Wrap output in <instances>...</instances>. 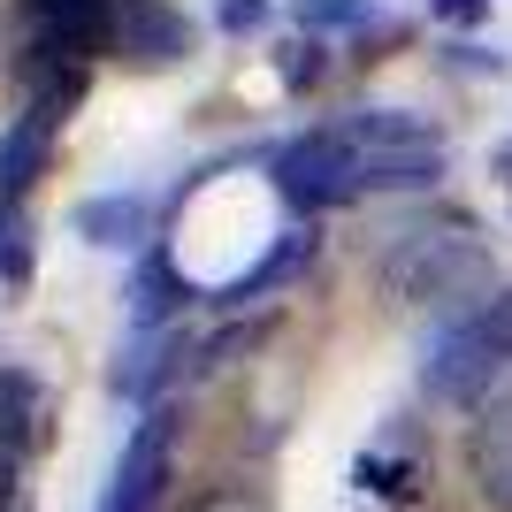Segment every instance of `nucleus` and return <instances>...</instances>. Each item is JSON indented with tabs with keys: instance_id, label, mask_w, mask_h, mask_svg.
Wrapping results in <instances>:
<instances>
[{
	"instance_id": "obj_8",
	"label": "nucleus",
	"mask_w": 512,
	"mask_h": 512,
	"mask_svg": "<svg viewBox=\"0 0 512 512\" xmlns=\"http://www.w3.org/2000/svg\"><path fill=\"white\" fill-rule=\"evenodd\" d=\"M299 23L306 31H375L383 8L375 0H299Z\"/></svg>"
},
{
	"instance_id": "obj_7",
	"label": "nucleus",
	"mask_w": 512,
	"mask_h": 512,
	"mask_svg": "<svg viewBox=\"0 0 512 512\" xmlns=\"http://www.w3.org/2000/svg\"><path fill=\"white\" fill-rule=\"evenodd\" d=\"M360 490H367V497H413V490H421V459L367 451V459H360Z\"/></svg>"
},
{
	"instance_id": "obj_6",
	"label": "nucleus",
	"mask_w": 512,
	"mask_h": 512,
	"mask_svg": "<svg viewBox=\"0 0 512 512\" xmlns=\"http://www.w3.org/2000/svg\"><path fill=\"white\" fill-rule=\"evenodd\" d=\"M436 176H444V146H436V138L367 153V192H428Z\"/></svg>"
},
{
	"instance_id": "obj_14",
	"label": "nucleus",
	"mask_w": 512,
	"mask_h": 512,
	"mask_svg": "<svg viewBox=\"0 0 512 512\" xmlns=\"http://www.w3.org/2000/svg\"><path fill=\"white\" fill-rule=\"evenodd\" d=\"M490 169H497V176H505V184H512V138H505V146L490 153Z\"/></svg>"
},
{
	"instance_id": "obj_11",
	"label": "nucleus",
	"mask_w": 512,
	"mask_h": 512,
	"mask_svg": "<svg viewBox=\"0 0 512 512\" xmlns=\"http://www.w3.org/2000/svg\"><path fill=\"white\" fill-rule=\"evenodd\" d=\"M428 16H436V23H459V31H474V23L490 16V0H428Z\"/></svg>"
},
{
	"instance_id": "obj_3",
	"label": "nucleus",
	"mask_w": 512,
	"mask_h": 512,
	"mask_svg": "<svg viewBox=\"0 0 512 512\" xmlns=\"http://www.w3.org/2000/svg\"><path fill=\"white\" fill-rule=\"evenodd\" d=\"M283 176V199L291 207H344V199H367V153L337 130H306V138H291L276 161Z\"/></svg>"
},
{
	"instance_id": "obj_13",
	"label": "nucleus",
	"mask_w": 512,
	"mask_h": 512,
	"mask_svg": "<svg viewBox=\"0 0 512 512\" xmlns=\"http://www.w3.org/2000/svg\"><path fill=\"white\" fill-rule=\"evenodd\" d=\"M260 16H268V0H222V23H230V31H253Z\"/></svg>"
},
{
	"instance_id": "obj_10",
	"label": "nucleus",
	"mask_w": 512,
	"mask_h": 512,
	"mask_svg": "<svg viewBox=\"0 0 512 512\" xmlns=\"http://www.w3.org/2000/svg\"><path fill=\"white\" fill-rule=\"evenodd\" d=\"M260 337H268V321H237V329H222V337L207 344V360H199V367H230L237 352H253Z\"/></svg>"
},
{
	"instance_id": "obj_9",
	"label": "nucleus",
	"mask_w": 512,
	"mask_h": 512,
	"mask_svg": "<svg viewBox=\"0 0 512 512\" xmlns=\"http://www.w3.org/2000/svg\"><path fill=\"white\" fill-rule=\"evenodd\" d=\"M306 253H314V237H306V230H291V237L276 245V253L260 260V268H245V276L230 283V299H245V291H268V283H283L291 268H306Z\"/></svg>"
},
{
	"instance_id": "obj_1",
	"label": "nucleus",
	"mask_w": 512,
	"mask_h": 512,
	"mask_svg": "<svg viewBox=\"0 0 512 512\" xmlns=\"http://www.w3.org/2000/svg\"><path fill=\"white\" fill-rule=\"evenodd\" d=\"M383 283L413 306H482L497 291V268L474 237H444V230H406L398 245H383Z\"/></svg>"
},
{
	"instance_id": "obj_12",
	"label": "nucleus",
	"mask_w": 512,
	"mask_h": 512,
	"mask_svg": "<svg viewBox=\"0 0 512 512\" xmlns=\"http://www.w3.org/2000/svg\"><path fill=\"white\" fill-rule=\"evenodd\" d=\"M444 54H451V69H467V77H497V69H505V62H490L482 46H444Z\"/></svg>"
},
{
	"instance_id": "obj_4",
	"label": "nucleus",
	"mask_w": 512,
	"mask_h": 512,
	"mask_svg": "<svg viewBox=\"0 0 512 512\" xmlns=\"http://www.w3.org/2000/svg\"><path fill=\"white\" fill-rule=\"evenodd\" d=\"M467 474H474V490H482V505H490V512H512V383L474 413V428H467Z\"/></svg>"
},
{
	"instance_id": "obj_2",
	"label": "nucleus",
	"mask_w": 512,
	"mask_h": 512,
	"mask_svg": "<svg viewBox=\"0 0 512 512\" xmlns=\"http://www.w3.org/2000/svg\"><path fill=\"white\" fill-rule=\"evenodd\" d=\"M505 367H512V360L482 337V321L459 314V321H444V337H428V352H421V390L436 398V406L482 413V406L497 398V383H505Z\"/></svg>"
},
{
	"instance_id": "obj_5",
	"label": "nucleus",
	"mask_w": 512,
	"mask_h": 512,
	"mask_svg": "<svg viewBox=\"0 0 512 512\" xmlns=\"http://www.w3.org/2000/svg\"><path fill=\"white\" fill-rule=\"evenodd\" d=\"M161 490H169V421H146V428H138V444L123 451V467H115L107 512H153Z\"/></svg>"
}]
</instances>
